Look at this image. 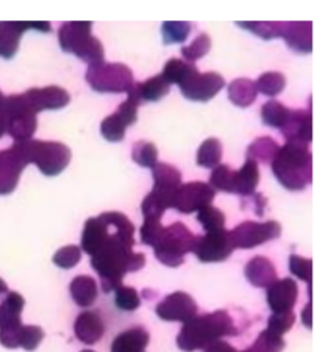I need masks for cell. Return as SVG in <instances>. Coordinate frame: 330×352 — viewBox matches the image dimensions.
Returning <instances> with one entry per match:
<instances>
[{
	"label": "cell",
	"instance_id": "50",
	"mask_svg": "<svg viewBox=\"0 0 330 352\" xmlns=\"http://www.w3.org/2000/svg\"><path fill=\"white\" fill-rule=\"evenodd\" d=\"M301 319H302L304 326L308 327V329H311V324H312V322H311V301H309V302L305 305V308L302 309Z\"/></svg>",
	"mask_w": 330,
	"mask_h": 352
},
{
	"label": "cell",
	"instance_id": "37",
	"mask_svg": "<svg viewBox=\"0 0 330 352\" xmlns=\"http://www.w3.org/2000/svg\"><path fill=\"white\" fill-rule=\"evenodd\" d=\"M285 348V340L279 336L270 333L268 330H263L256 341L241 352H282Z\"/></svg>",
	"mask_w": 330,
	"mask_h": 352
},
{
	"label": "cell",
	"instance_id": "29",
	"mask_svg": "<svg viewBox=\"0 0 330 352\" xmlns=\"http://www.w3.org/2000/svg\"><path fill=\"white\" fill-rule=\"evenodd\" d=\"M278 150L279 146L272 138L261 136L249 144L246 150V158L253 160L254 162H272Z\"/></svg>",
	"mask_w": 330,
	"mask_h": 352
},
{
	"label": "cell",
	"instance_id": "47",
	"mask_svg": "<svg viewBox=\"0 0 330 352\" xmlns=\"http://www.w3.org/2000/svg\"><path fill=\"white\" fill-rule=\"evenodd\" d=\"M289 270L293 275L307 282L311 286L312 282V260L301 257L298 254H290L289 257Z\"/></svg>",
	"mask_w": 330,
	"mask_h": 352
},
{
	"label": "cell",
	"instance_id": "34",
	"mask_svg": "<svg viewBox=\"0 0 330 352\" xmlns=\"http://www.w3.org/2000/svg\"><path fill=\"white\" fill-rule=\"evenodd\" d=\"M289 113L290 109L285 107L280 102L276 100H268L261 106L263 122L274 128H282L289 117Z\"/></svg>",
	"mask_w": 330,
	"mask_h": 352
},
{
	"label": "cell",
	"instance_id": "6",
	"mask_svg": "<svg viewBox=\"0 0 330 352\" xmlns=\"http://www.w3.org/2000/svg\"><path fill=\"white\" fill-rule=\"evenodd\" d=\"M19 143L26 162L34 164L45 176L59 175L70 162V148L60 142L30 139Z\"/></svg>",
	"mask_w": 330,
	"mask_h": 352
},
{
	"label": "cell",
	"instance_id": "36",
	"mask_svg": "<svg viewBox=\"0 0 330 352\" xmlns=\"http://www.w3.org/2000/svg\"><path fill=\"white\" fill-rule=\"evenodd\" d=\"M257 92H261L267 96H275L282 92L285 88L286 80L280 72H265L254 82Z\"/></svg>",
	"mask_w": 330,
	"mask_h": 352
},
{
	"label": "cell",
	"instance_id": "11",
	"mask_svg": "<svg viewBox=\"0 0 330 352\" xmlns=\"http://www.w3.org/2000/svg\"><path fill=\"white\" fill-rule=\"evenodd\" d=\"M234 248L228 236V230L209 231L205 235H195L192 252L202 263H217L226 260Z\"/></svg>",
	"mask_w": 330,
	"mask_h": 352
},
{
	"label": "cell",
	"instance_id": "43",
	"mask_svg": "<svg viewBox=\"0 0 330 352\" xmlns=\"http://www.w3.org/2000/svg\"><path fill=\"white\" fill-rule=\"evenodd\" d=\"M81 260V249L76 245H67L58 249L52 257L55 265L63 270L73 268Z\"/></svg>",
	"mask_w": 330,
	"mask_h": 352
},
{
	"label": "cell",
	"instance_id": "32",
	"mask_svg": "<svg viewBox=\"0 0 330 352\" xmlns=\"http://www.w3.org/2000/svg\"><path fill=\"white\" fill-rule=\"evenodd\" d=\"M140 208L144 220H161L164 212L170 208V201L151 190L142 201Z\"/></svg>",
	"mask_w": 330,
	"mask_h": 352
},
{
	"label": "cell",
	"instance_id": "3",
	"mask_svg": "<svg viewBox=\"0 0 330 352\" xmlns=\"http://www.w3.org/2000/svg\"><path fill=\"white\" fill-rule=\"evenodd\" d=\"M271 164L275 177L287 190H302L312 180V154L307 143L286 142Z\"/></svg>",
	"mask_w": 330,
	"mask_h": 352
},
{
	"label": "cell",
	"instance_id": "42",
	"mask_svg": "<svg viewBox=\"0 0 330 352\" xmlns=\"http://www.w3.org/2000/svg\"><path fill=\"white\" fill-rule=\"evenodd\" d=\"M114 292H116L114 301H116L117 308H120L122 311H135L139 308L140 297H139L136 289L121 285Z\"/></svg>",
	"mask_w": 330,
	"mask_h": 352
},
{
	"label": "cell",
	"instance_id": "45",
	"mask_svg": "<svg viewBox=\"0 0 330 352\" xmlns=\"http://www.w3.org/2000/svg\"><path fill=\"white\" fill-rule=\"evenodd\" d=\"M44 338V331L41 327L34 324H23L19 331V346L25 351H34Z\"/></svg>",
	"mask_w": 330,
	"mask_h": 352
},
{
	"label": "cell",
	"instance_id": "35",
	"mask_svg": "<svg viewBox=\"0 0 330 352\" xmlns=\"http://www.w3.org/2000/svg\"><path fill=\"white\" fill-rule=\"evenodd\" d=\"M209 186L216 191L234 192L235 190V170H231L228 165H217L209 176Z\"/></svg>",
	"mask_w": 330,
	"mask_h": 352
},
{
	"label": "cell",
	"instance_id": "9",
	"mask_svg": "<svg viewBox=\"0 0 330 352\" xmlns=\"http://www.w3.org/2000/svg\"><path fill=\"white\" fill-rule=\"evenodd\" d=\"M25 300L16 292H7L0 302V344L14 349L19 346V331L22 329L21 312Z\"/></svg>",
	"mask_w": 330,
	"mask_h": 352
},
{
	"label": "cell",
	"instance_id": "51",
	"mask_svg": "<svg viewBox=\"0 0 330 352\" xmlns=\"http://www.w3.org/2000/svg\"><path fill=\"white\" fill-rule=\"evenodd\" d=\"M8 292V289H7V285H6V282L0 278V296L1 294H6Z\"/></svg>",
	"mask_w": 330,
	"mask_h": 352
},
{
	"label": "cell",
	"instance_id": "44",
	"mask_svg": "<svg viewBox=\"0 0 330 352\" xmlns=\"http://www.w3.org/2000/svg\"><path fill=\"white\" fill-rule=\"evenodd\" d=\"M294 322H296V315L293 314V311L272 314L268 318V326L265 330H268L270 333H272L275 336L282 337L286 331H289L292 329Z\"/></svg>",
	"mask_w": 330,
	"mask_h": 352
},
{
	"label": "cell",
	"instance_id": "16",
	"mask_svg": "<svg viewBox=\"0 0 330 352\" xmlns=\"http://www.w3.org/2000/svg\"><path fill=\"white\" fill-rule=\"evenodd\" d=\"M29 29L47 33L51 25L48 22H0V56L11 59L18 51L21 36Z\"/></svg>",
	"mask_w": 330,
	"mask_h": 352
},
{
	"label": "cell",
	"instance_id": "10",
	"mask_svg": "<svg viewBox=\"0 0 330 352\" xmlns=\"http://www.w3.org/2000/svg\"><path fill=\"white\" fill-rule=\"evenodd\" d=\"M280 231L282 227L275 220H268L264 223L248 220L228 231V236L234 249H252L267 241L278 238Z\"/></svg>",
	"mask_w": 330,
	"mask_h": 352
},
{
	"label": "cell",
	"instance_id": "30",
	"mask_svg": "<svg viewBox=\"0 0 330 352\" xmlns=\"http://www.w3.org/2000/svg\"><path fill=\"white\" fill-rule=\"evenodd\" d=\"M197 70L194 63L172 58L169 59L162 69L161 77L170 85V84H182L188 76H191Z\"/></svg>",
	"mask_w": 330,
	"mask_h": 352
},
{
	"label": "cell",
	"instance_id": "25",
	"mask_svg": "<svg viewBox=\"0 0 330 352\" xmlns=\"http://www.w3.org/2000/svg\"><path fill=\"white\" fill-rule=\"evenodd\" d=\"M148 341L150 334L144 327H131L114 338L110 352H144Z\"/></svg>",
	"mask_w": 330,
	"mask_h": 352
},
{
	"label": "cell",
	"instance_id": "19",
	"mask_svg": "<svg viewBox=\"0 0 330 352\" xmlns=\"http://www.w3.org/2000/svg\"><path fill=\"white\" fill-rule=\"evenodd\" d=\"M282 135L287 142L309 143L312 140V114L311 110H292L283 126L280 128Z\"/></svg>",
	"mask_w": 330,
	"mask_h": 352
},
{
	"label": "cell",
	"instance_id": "15",
	"mask_svg": "<svg viewBox=\"0 0 330 352\" xmlns=\"http://www.w3.org/2000/svg\"><path fill=\"white\" fill-rule=\"evenodd\" d=\"M197 302L190 294L184 292H173L155 307V314L162 320L186 323L197 315Z\"/></svg>",
	"mask_w": 330,
	"mask_h": 352
},
{
	"label": "cell",
	"instance_id": "39",
	"mask_svg": "<svg viewBox=\"0 0 330 352\" xmlns=\"http://www.w3.org/2000/svg\"><path fill=\"white\" fill-rule=\"evenodd\" d=\"M158 150L151 142L139 140L132 147V160L144 168H153L157 164Z\"/></svg>",
	"mask_w": 330,
	"mask_h": 352
},
{
	"label": "cell",
	"instance_id": "2",
	"mask_svg": "<svg viewBox=\"0 0 330 352\" xmlns=\"http://www.w3.org/2000/svg\"><path fill=\"white\" fill-rule=\"evenodd\" d=\"M236 334L238 330L230 314L224 309H217L210 314L195 315L187 320L176 337V344L184 352H194L205 349L226 336Z\"/></svg>",
	"mask_w": 330,
	"mask_h": 352
},
{
	"label": "cell",
	"instance_id": "18",
	"mask_svg": "<svg viewBox=\"0 0 330 352\" xmlns=\"http://www.w3.org/2000/svg\"><path fill=\"white\" fill-rule=\"evenodd\" d=\"M298 297V286L294 279H276L267 290V302L274 314L293 309Z\"/></svg>",
	"mask_w": 330,
	"mask_h": 352
},
{
	"label": "cell",
	"instance_id": "46",
	"mask_svg": "<svg viewBox=\"0 0 330 352\" xmlns=\"http://www.w3.org/2000/svg\"><path fill=\"white\" fill-rule=\"evenodd\" d=\"M209 48H210L209 36L206 33H201L190 45L182 48V54L190 63H192L194 60L206 55Z\"/></svg>",
	"mask_w": 330,
	"mask_h": 352
},
{
	"label": "cell",
	"instance_id": "49",
	"mask_svg": "<svg viewBox=\"0 0 330 352\" xmlns=\"http://www.w3.org/2000/svg\"><path fill=\"white\" fill-rule=\"evenodd\" d=\"M7 131V113H6V96L0 91V138Z\"/></svg>",
	"mask_w": 330,
	"mask_h": 352
},
{
	"label": "cell",
	"instance_id": "14",
	"mask_svg": "<svg viewBox=\"0 0 330 352\" xmlns=\"http://www.w3.org/2000/svg\"><path fill=\"white\" fill-rule=\"evenodd\" d=\"M28 165L19 142L0 151V195L10 194L15 190L21 172Z\"/></svg>",
	"mask_w": 330,
	"mask_h": 352
},
{
	"label": "cell",
	"instance_id": "13",
	"mask_svg": "<svg viewBox=\"0 0 330 352\" xmlns=\"http://www.w3.org/2000/svg\"><path fill=\"white\" fill-rule=\"evenodd\" d=\"M226 85V80L217 72L199 73L195 70L179 87L184 98L194 102H208Z\"/></svg>",
	"mask_w": 330,
	"mask_h": 352
},
{
	"label": "cell",
	"instance_id": "41",
	"mask_svg": "<svg viewBox=\"0 0 330 352\" xmlns=\"http://www.w3.org/2000/svg\"><path fill=\"white\" fill-rule=\"evenodd\" d=\"M236 25L265 40L280 37L282 22H236Z\"/></svg>",
	"mask_w": 330,
	"mask_h": 352
},
{
	"label": "cell",
	"instance_id": "20",
	"mask_svg": "<svg viewBox=\"0 0 330 352\" xmlns=\"http://www.w3.org/2000/svg\"><path fill=\"white\" fill-rule=\"evenodd\" d=\"M169 84L161 77V74L153 76L143 82H133L129 88L128 98L138 106L143 102H157L169 92Z\"/></svg>",
	"mask_w": 330,
	"mask_h": 352
},
{
	"label": "cell",
	"instance_id": "38",
	"mask_svg": "<svg viewBox=\"0 0 330 352\" xmlns=\"http://www.w3.org/2000/svg\"><path fill=\"white\" fill-rule=\"evenodd\" d=\"M197 220L202 224L204 230L206 232H209V231L223 230L224 223H226V216L217 208H214L212 205H208V206H204L202 209L198 210Z\"/></svg>",
	"mask_w": 330,
	"mask_h": 352
},
{
	"label": "cell",
	"instance_id": "31",
	"mask_svg": "<svg viewBox=\"0 0 330 352\" xmlns=\"http://www.w3.org/2000/svg\"><path fill=\"white\" fill-rule=\"evenodd\" d=\"M223 155L221 143L217 138H208L197 151V164L204 168H214Z\"/></svg>",
	"mask_w": 330,
	"mask_h": 352
},
{
	"label": "cell",
	"instance_id": "33",
	"mask_svg": "<svg viewBox=\"0 0 330 352\" xmlns=\"http://www.w3.org/2000/svg\"><path fill=\"white\" fill-rule=\"evenodd\" d=\"M126 126H129V124L118 111H116L102 121L100 133L109 142H120L125 136Z\"/></svg>",
	"mask_w": 330,
	"mask_h": 352
},
{
	"label": "cell",
	"instance_id": "21",
	"mask_svg": "<svg viewBox=\"0 0 330 352\" xmlns=\"http://www.w3.org/2000/svg\"><path fill=\"white\" fill-rule=\"evenodd\" d=\"M153 191L168 198L172 206L175 191L182 184V173L176 168L165 162H157L153 168Z\"/></svg>",
	"mask_w": 330,
	"mask_h": 352
},
{
	"label": "cell",
	"instance_id": "28",
	"mask_svg": "<svg viewBox=\"0 0 330 352\" xmlns=\"http://www.w3.org/2000/svg\"><path fill=\"white\" fill-rule=\"evenodd\" d=\"M256 96V84L249 78H236L228 87L230 100L239 107L250 106L254 102Z\"/></svg>",
	"mask_w": 330,
	"mask_h": 352
},
{
	"label": "cell",
	"instance_id": "27",
	"mask_svg": "<svg viewBox=\"0 0 330 352\" xmlns=\"http://www.w3.org/2000/svg\"><path fill=\"white\" fill-rule=\"evenodd\" d=\"M260 180V170L257 162L246 158L241 169L235 170V190L234 194L249 197L254 192Z\"/></svg>",
	"mask_w": 330,
	"mask_h": 352
},
{
	"label": "cell",
	"instance_id": "26",
	"mask_svg": "<svg viewBox=\"0 0 330 352\" xmlns=\"http://www.w3.org/2000/svg\"><path fill=\"white\" fill-rule=\"evenodd\" d=\"M72 298L78 307H89L98 297V285L92 276L78 275L69 286Z\"/></svg>",
	"mask_w": 330,
	"mask_h": 352
},
{
	"label": "cell",
	"instance_id": "17",
	"mask_svg": "<svg viewBox=\"0 0 330 352\" xmlns=\"http://www.w3.org/2000/svg\"><path fill=\"white\" fill-rule=\"evenodd\" d=\"M23 98L36 114L43 110L62 109L70 102V95L58 85L30 88L23 92Z\"/></svg>",
	"mask_w": 330,
	"mask_h": 352
},
{
	"label": "cell",
	"instance_id": "48",
	"mask_svg": "<svg viewBox=\"0 0 330 352\" xmlns=\"http://www.w3.org/2000/svg\"><path fill=\"white\" fill-rule=\"evenodd\" d=\"M204 352H238V351L228 342H226L223 340H217V341L212 342L210 345H208L204 349Z\"/></svg>",
	"mask_w": 330,
	"mask_h": 352
},
{
	"label": "cell",
	"instance_id": "12",
	"mask_svg": "<svg viewBox=\"0 0 330 352\" xmlns=\"http://www.w3.org/2000/svg\"><path fill=\"white\" fill-rule=\"evenodd\" d=\"M216 191L204 182L180 184L172 198V206L182 213H192L212 204Z\"/></svg>",
	"mask_w": 330,
	"mask_h": 352
},
{
	"label": "cell",
	"instance_id": "8",
	"mask_svg": "<svg viewBox=\"0 0 330 352\" xmlns=\"http://www.w3.org/2000/svg\"><path fill=\"white\" fill-rule=\"evenodd\" d=\"M6 132L14 139V142L30 140L37 128V117L26 103L23 94H12L6 96Z\"/></svg>",
	"mask_w": 330,
	"mask_h": 352
},
{
	"label": "cell",
	"instance_id": "5",
	"mask_svg": "<svg viewBox=\"0 0 330 352\" xmlns=\"http://www.w3.org/2000/svg\"><path fill=\"white\" fill-rule=\"evenodd\" d=\"M195 235L180 221L162 226L151 248L154 256L168 267H179L184 263V256L192 252Z\"/></svg>",
	"mask_w": 330,
	"mask_h": 352
},
{
	"label": "cell",
	"instance_id": "4",
	"mask_svg": "<svg viewBox=\"0 0 330 352\" xmlns=\"http://www.w3.org/2000/svg\"><path fill=\"white\" fill-rule=\"evenodd\" d=\"M92 23L87 21H73L63 23L58 30L62 51L72 52L88 65L103 62L104 50L102 43L91 34Z\"/></svg>",
	"mask_w": 330,
	"mask_h": 352
},
{
	"label": "cell",
	"instance_id": "23",
	"mask_svg": "<svg viewBox=\"0 0 330 352\" xmlns=\"http://www.w3.org/2000/svg\"><path fill=\"white\" fill-rule=\"evenodd\" d=\"M74 334L78 341L92 345L103 337L104 323L96 312L84 311L74 320Z\"/></svg>",
	"mask_w": 330,
	"mask_h": 352
},
{
	"label": "cell",
	"instance_id": "52",
	"mask_svg": "<svg viewBox=\"0 0 330 352\" xmlns=\"http://www.w3.org/2000/svg\"><path fill=\"white\" fill-rule=\"evenodd\" d=\"M81 352H95V351H92V349H84V351H81Z\"/></svg>",
	"mask_w": 330,
	"mask_h": 352
},
{
	"label": "cell",
	"instance_id": "40",
	"mask_svg": "<svg viewBox=\"0 0 330 352\" xmlns=\"http://www.w3.org/2000/svg\"><path fill=\"white\" fill-rule=\"evenodd\" d=\"M190 23L188 22H164L161 26L162 38L165 44H173V43H184L188 33H190Z\"/></svg>",
	"mask_w": 330,
	"mask_h": 352
},
{
	"label": "cell",
	"instance_id": "7",
	"mask_svg": "<svg viewBox=\"0 0 330 352\" xmlns=\"http://www.w3.org/2000/svg\"><path fill=\"white\" fill-rule=\"evenodd\" d=\"M85 80L94 91L98 92H128L133 84V74L131 69L118 62H99L88 65Z\"/></svg>",
	"mask_w": 330,
	"mask_h": 352
},
{
	"label": "cell",
	"instance_id": "1",
	"mask_svg": "<svg viewBox=\"0 0 330 352\" xmlns=\"http://www.w3.org/2000/svg\"><path fill=\"white\" fill-rule=\"evenodd\" d=\"M135 227L120 212H104L87 219L81 235V249L91 256V265L100 278L104 293L116 290L128 272L144 265V256L135 253L132 246Z\"/></svg>",
	"mask_w": 330,
	"mask_h": 352
},
{
	"label": "cell",
	"instance_id": "22",
	"mask_svg": "<svg viewBox=\"0 0 330 352\" xmlns=\"http://www.w3.org/2000/svg\"><path fill=\"white\" fill-rule=\"evenodd\" d=\"M280 37L287 45L302 54L312 51V23L311 22H282Z\"/></svg>",
	"mask_w": 330,
	"mask_h": 352
},
{
	"label": "cell",
	"instance_id": "24",
	"mask_svg": "<svg viewBox=\"0 0 330 352\" xmlns=\"http://www.w3.org/2000/svg\"><path fill=\"white\" fill-rule=\"evenodd\" d=\"M245 276L256 287H270L276 280V270L267 257L256 256L246 264Z\"/></svg>",
	"mask_w": 330,
	"mask_h": 352
}]
</instances>
